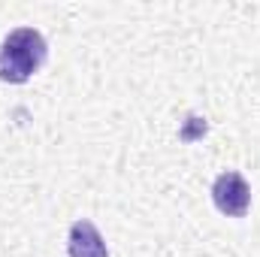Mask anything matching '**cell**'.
Returning a JSON list of instances; mask_svg holds the SVG:
<instances>
[{"mask_svg": "<svg viewBox=\"0 0 260 257\" xmlns=\"http://www.w3.org/2000/svg\"><path fill=\"white\" fill-rule=\"evenodd\" d=\"M212 203L227 218H245L251 209V185L245 182L242 173L227 170L212 182Z\"/></svg>", "mask_w": 260, "mask_h": 257, "instance_id": "cell-2", "label": "cell"}, {"mask_svg": "<svg viewBox=\"0 0 260 257\" xmlns=\"http://www.w3.org/2000/svg\"><path fill=\"white\" fill-rule=\"evenodd\" d=\"M49 58V43L37 27H15L0 43V82L24 85Z\"/></svg>", "mask_w": 260, "mask_h": 257, "instance_id": "cell-1", "label": "cell"}, {"mask_svg": "<svg viewBox=\"0 0 260 257\" xmlns=\"http://www.w3.org/2000/svg\"><path fill=\"white\" fill-rule=\"evenodd\" d=\"M67 254L70 257H109L106 239L100 236L94 221H88V218L73 221L70 236H67Z\"/></svg>", "mask_w": 260, "mask_h": 257, "instance_id": "cell-3", "label": "cell"}]
</instances>
